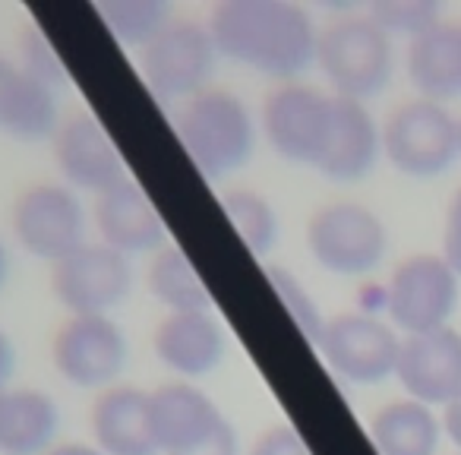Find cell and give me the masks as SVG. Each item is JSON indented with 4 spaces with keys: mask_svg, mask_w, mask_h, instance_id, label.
<instances>
[{
    "mask_svg": "<svg viewBox=\"0 0 461 455\" xmlns=\"http://www.w3.org/2000/svg\"><path fill=\"white\" fill-rule=\"evenodd\" d=\"M221 60L266 79L301 83L316 67L320 26L294 0H218L205 20Z\"/></svg>",
    "mask_w": 461,
    "mask_h": 455,
    "instance_id": "obj_1",
    "label": "cell"
},
{
    "mask_svg": "<svg viewBox=\"0 0 461 455\" xmlns=\"http://www.w3.org/2000/svg\"><path fill=\"white\" fill-rule=\"evenodd\" d=\"M174 133L205 180H224L244 171L259 146V117L238 92L212 86L184 102L174 114Z\"/></svg>",
    "mask_w": 461,
    "mask_h": 455,
    "instance_id": "obj_2",
    "label": "cell"
},
{
    "mask_svg": "<svg viewBox=\"0 0 461 455\" xmlns=\"http://www.w3.org/2000/svg\"><path fill=\"white\" fill-rule=\"evenodd\" d=\"M316 70L326 77L332 96L366 105L395 77V45L370 14L339 16L320 29Z\"/></svg>",
    "mask_w": 461,
    "mask_h": 455,
    "instance_id": "obj_3",
    "label": "cell"
},
{
    "mask_svg": "<svg viewBox=\"0 0 461 455\" xmlns=\"http://www.w3.org/2000/svg\"><path fill=\"white\" fill-rule=\"evenodd\" d=\"M339 117V96L310 83H278L259 108V133L278 159L320 171Z\"/></svg>",
    "mask_w": 461,
    "mask_h": 455,
    "instance_id": "obj_4",
    "label": "cell"
},
{
    "mask_svg": "<svg viewBox=\"0 0 461 455\" xmlns=\"http://www.w3.org/2000/svg\"><path fill=\"white\" fill-rule=\"evenodd\" d=\"M307 250L320 269L339 278H366L389 253L385 222L364 203H322L307 222Z\"/></svg>",
    "mask_w": 461,
    "mask_h": 455,
    "instance_id": "obj_5",
    "label": "cell"
},
{
    "mask_svg": "<svg viewBox=\"0 0 461 455\" xmlns=\"http://www.w3.org/2000/svg\"><path fill=\"white\" fill-rule=\"evenodd\" d=\"M218 54L205 23L174 16L161 35L140 51V77L161 105H184L212 89Z\"/></svg>",
    "mask_w": 461,
    "mask_h": 455,
    "instance_id": "obj_6",
    "label": "cell"
},
{
    "mask_svg": "<svg viewBox=\"0 0 461 455\" xmlns=\"http://www.w3.org/2000/svg\"><path fill=\"white\" fill-rule=\"evenodd\" d=\"M10 228L29 257L51 266L89 244V212L64 180L29 184L10 209Z\"/></svg>",
    "mask_w": 461,
    "mask_h": 455,
    "instance_id": "obj_7",
    "label": "cell"
},
{
    "mask_svg": "<svg viewBox=\"0 0 461 455\" xmlns=\"http://www.w3.org/2000/svg\"><path fill=\"white\" fill-rule=\"evenodd\" d=\"M383 155L404 177H439L461 159L458 121L439 102L420 96L402 102L383 123Z\"/></svg>",
    "mask_w": 461,
    "mask_h": 455,
    "instance_id": "obj_8",
    "label": "cell"
},
{
    "mask_svg": "<svg viewBox=\"0 0 461 455\" xmlns=\"http://www.w3.org/2000/svg\"><path fill=\"white\" fill-rule=\"evenodd\" d=\"M461 278L442 253H411L385 282V314L402 335L448 326L458 310Z\"/></svg>",
    "mask_w": 461,
    "mask_h": 455,
    "instance_id": "obj_9",
    "label": "cell"
},
{
    "mask_svg": "<svg viewBox=\"0 0 461 455\" xmlns=\"http://www.w3.org/2000/svg\"><path fill=\"white\" fill-rule=\"evenodd\" d=\"M51 364L64 383L104 392L130 364V339L114 316H67L51 339Z\"/></svg>",
    "mask_w": 461,
    "mask_h": 455,
    "instance_id": "obj_10",
    "label": "cell"
},
{
    "mask_svg": "<svg viewBox=\"0 0 461 455\" xmlns=\"http://www.w3.org/2000/svg\"><path fill=\"white\" fill-rule=\"evenodd\" d=\"M313 348L341 383L379 386L395 377L402 335L379 316L339 314L326 320V329Z\"/></svg>",
    "mask_w": 461,
    "mask_h": 455,
    "instance_id": "obj_11",
    "label": "cell"
},
{
    "mask_svg": "<svg viewBox=\"0 0 461 455\" xmlns=\"http://www.w3.org/2000/svg\"><path fill=\"white\" fill-rule=\"evenodd\" d=\"M130 291L133 263L98 241L51 266V295L67 316H114Z\"/></svg>",
    "mask_w": 461,
    "mask_h": 455,
    "instance_id": "obj_12",
    "label": "cell"
},
{
    "mask_svg": "<svg viewBox=\"0 0 461 455\" xmlns=\"http://www.w3.org/2000/svg\"><path fill=\"white\" fill-rule=\"evenodd\" d=\"M51 149L64 184L77 193H92L98 199L130 177L127 161L117 152L111 133L86 108L60 121L58 133L51 136Z\"/></svg>",
    "mask_w": 461,
    "mask_h": 455,
    "instance_id": "obj_13",
    "label": "cell"
},
{
    "mask_svg": "<svg viewBox=\"0 0 461 455\" xmlns=\"http://www.w3.org/2000/svg\"><path fill=\"white\" fill-rule=\"evenodd\" d=\"M395 379L404 386L408 398L429 408H446L461 396V332L452 326L420 335H402Z\"/></svg>",
    "mask_w": 461,
    "mask_h": 455,
    "instance_id": "obj_14",
    "label": "cell"
},
{
    "mask_svg": "<svg viewBox=\"0 0 461 455\" xmlns=\"http://www.w3.org/2000/svg\"><path fill=\"white\" fill-rule=\"evenodd\" d=\"M149 411L161 455H180L203 446L228 421L215 398L190 379H167L149 389Z\"/></svg>",
    "mask_w": 461,
    "mask_h": 455,
    "instance_id": "obj_15",
    "label": "cell"
},
{
    "mask_svg": "<svg viewBox=\"0 0 461 455\" xmlns=\"http://www.w3.org/2000/svg\"><path fill=\"white\" fill-rule=\"evenodd\" d=\"M92 224L98 232V244L123 253L127 259L152 257L165 244H171L158 205L133 177L95 199Z\"/></svg>",
    "mask_w": 461,
    "mask_h": 455,
    "instance_id": "obj_16",
    "label": "cell"
},
{
    "mask_svg": "<svg viewBox=\"0 0 461 455\" xmlns=\"http://www.w3.org/2000/svg\"><path fill=\"white\" fill-rule=\"evenodd\" d=\"M152 351L174 379H196L215 373L228 358V332L215 310L165 314L152 332Z\"/></svg>",
    "mask_w": 461,
    "mask_h": 455,
    "instance_id": "obj_17",
    "label": "cell"
},
{
    "mask_svg": "<svg viewBox=\"0 0 461 455\" xmlns=\"http://www.w3.org/2000/svg\"><path fill=\"white\" fill-rule=\"evenodd\" d=\"M89 433L104 455H161L152 430L149 392L140 386L117 383L98 392L89 411Z\"/></svg>",
    "mask_w": 461,
    "mask_h": 455,
    "instance_id": "obj_18",
    "label": "cell"
},
{
    "mask_svg": "<svg viewBox=\"0 0 461 455\" xmlns=\"http://www.w3.org/2000/svg\"><path fill=\"white\" fill-rule=\"evenodd\" d=\"M58 92L32 79L16 58L0 54V136L45 142L60 127Z\"/></svg>",
    "mask_w": 461,
    "mask_h": 455,
    "instance_id": "obj_19",
    "label": "cell"
},
{
    "mask_svg": "<svg viewBox=\"0 0 461 455\" xmlns=\"http://www.w3.org/2000/svg\"><path fill=\"white\" fill-rule=\"evenodd\" d=\"M379 159H383V123H376L366 105L339 98L335 133L320 174L335 184H357L370 177Z\"/></svg>",
    "mask_w": 461,
    "mask_h": 455,
    "instance_id": "obj_20",
    "label": "cell"
},
{
    "mask_svg": "<svg viewBox=\"0 0 461 455\" xmlns=\"http://www.w3.org/2000/svg\"><path fill=\"white\" fill-rule=\"evenodd\" d=\"M60 408L54 396L32 386L0 392V455H45L58 446Z\"/></svg>",
    "mask_w": 461,
    "mask_h": 455,
    "instance_id": "obj_21",
    "label": "cell"
},
{
    "mask_svg": "<svg viewBox=\"0 0 461 455\" xmlns=\"http://www.w3.org/2000/svg\"><path fill=\"white\" fill-rule=\"evenodd\" d=\"M404 70L427 102L461 98V23H439L411 41Z\"/></svg>",
    "mask_w": 461,
    "mask_h": 455,
    "instance_id": "obj_22",
    "label": "cell"
},
{
    "mask_svg": "<svg viewBox=\"0 0 461 455\" xmlns=\"http://www.w3.org/2000/svg\"><path fill=\"white\" fill-rule=\"evenodd\" d=\"M370 440L379 455H436L442 440V421L429 405L414 398H395L373 414Z\"/></svg>",
    "mask_w": 461,
    "mask_h": 455,
    "instance_id": "obj_23",
    "label": "cell"
},
{
    "mask_svg": "<svg viewBox=\"0 0 461 455\" xmlns=\"http://www.w3.org/2000/svg\"><path fill=\"white\" fill-rule=\"evenodd\" d=\"M146 285H149V295H152L167 314L215 310V297H212L203 272L193 266L186 250L177 244H165L158 253H152Z\"/></svg>",
    "mask_w": 461,
    "mask_h": 455,
    "instance_id": "obj_24",
    "label": "cell"
},
{
    "mask_svg": "<svg viewBox=\"0 0 461 455\" xmlns=\"http://www.w3.org/2000/svg\"><path fill=\"white\" fill-rule=\"evenodd\" d=\"M221 209L240 244L253 257L266 259L269 253H276L278 241H282V215L269 196H263L259 190H247V187H234V190L221 193Z\"/></svg>",
    "mask_w": 461,
    "mask_h": 455,
    "instance_id": "obj_25",
    "label": "cell"
},
{
    "mask_svg": "<svg viewBox=\"0 0 461 455\" xmlns=\"http://www.w3.org/2000/svg\"><path fill=\"white\" fill-rule=\"evenodd\" d=\"M95 14L102 16L111 39L123 48H133L136 54L152 45L161 29L177 16L165 0H98Z\"/></svg>",
    "mask_w": 461,
    "mask_h": 455,
    "instance_id": "obj_26",
    "label": "cell"
},
{
    "mask_svg": "<svg viewBox=\"0 0 461 455\" xmlns=\"http://www.w3.org/2000/svg\"><path fill=\"white\" fill-rule=\"evenodd\" d=\"M266 282H269L272 295L285 304V314L291 316L297 332H301L310 345H316L322 329H326V316H322L320 304H316V297L310 295L307 285H303L288 266H278V263L266 266Z\"/></svg>",
    "mask_w": 461,
    "mask_h": 455,
    "instance_id": "obj_27",
    "label": "cell"
},
{
    "mask_svg": "<svg viewBox=\"0 0 461 455\" xmlns=\"http://www.w3.org/2000/svg\"><path fill=\"white\" fill-rule=\"evenodd\" d=\"M366 14L389 39L404 35L408 41L420 39L423 32H429V29L442 23V10L436 0H376Z\"/></svg>",
    "mask_w": 461,
    "mask_h": 455,
    "instance_id": "obj_28",
    "label": "cell"
},
{
    "mask_svg": "<svg viewBox=\"0 0 461 455\" xmlns=\"http://www.w3.org/2000/svg\"><path fill=\"white\" fill-rule=\"evenodd\" d=\"M16 64L32 79H39L41 86H48L54 92L67 83V67L60 60L58 48H54V41L35 23H26L16 32Z\"/></svg>",
    "mask_w": 461,
    "mask_h": 455,
    "instance_id": "obj_29",
    "label": "cell"
},
{
    "mask_svg": "<svg viewBox=\"0 0 461 455\" xmlns=\"http://www.w3.org/2000/svg\"><path fill=\"white\" fill-rule=\"evenodd\" d=\"M250 455H313V449L291 423H272L253 440Z\"/></svg>",
    "mask_w": 461,
    "mask_h": 455,
    "instance_id": "obj_30",
    "label": "cell"
},
{
    "mask_svg": "<svg viewBox=\"0 0 461 455\" xmlns=\"http://www.w3.org/2000/svg\"><path fill=\"white\" fill-rule=\"evenodd\" d=\"M442 259L458 272L461 278V187L452 193L442 222Z\"/></svg>",
    "mask_w": 461,
    "mask_h": 455,
    "instance_id": "obj_31",
    "label": "cell"
},
{
    "mask_svg": "<svg viewBox=\"0 0 461 455\" xmlns=\"http://www.w3.org/2000/svg\"><path fill=\"white\" fill-rule=\"evenodd\" d=\"M180 455H240V433L234 423L224 421L221 430H218L212 440H205L203 446L190 449V452H180Z\"/></svg>",
    "mask_w": 461,
    "mask_h": 455,
    "instance_id": "obj_32",
    "label": "cell"
},
{
    "mask_svg": "<svg viewBox=\"0 0 461 455\" xmlns=\"http://www.w3.org/2000/svg\"><path fill=\"white\" fill-rule=\"evenodd\" d=\"M16 377V345L4 329H0V392L10 389Z\"/></svg>",
    "mask_w": 461,
    "mask_h": 455,
    "instance_id": "obj_33",
    "label": "cell"
},
{
    "mask_svg": "<svg viewBox=\"0 0 461 455\" xmlns=\"http://www.w3.org/2000/svg\"><path fill=\"white\" fill-rule=\"evenodd\" d=\"M442 430H446V436L458 446V452H461V396L452 398V402L442 408Z\"/></svg>",
    "mask_w": 461,
    "mask_h": 455,
    "instance_id": "obj_34",
    "label": "cell"
},
{
    "mask_svg": "<svg viewBox=\"0 0 461 455\" xmlns=\"http://www.w3.org/2000/svg\"><path fill=\"white\" fill-rule=\"evenodd\" d=\"M45 455H104L95 442H79V440H67V442H58L51 446Z\"/></svg>",
    "mask_w": 461,
    "mask_h": 455,
    "instance_id": "obj_35",
    "label": "cell"
},
{
    "mask_svg": "<svg viewBox=\"0 0 461 455\" xmlns=\"http://www.w3.org/2000/svg\"><path fill=\"white\" fill-rule=\"evenodd\" d=\"M7 282H10V250H7V244L0 241V291L7 288Z\"/></svg>",
    "mask_w": 461,
    "mask_h": 455,
    "instance_id": "obj_36",
    "label": "cell"
},
{
    "mask_svg": "<svg viewBox=\"0 0 461 455\" xmlns=\"http://www.w3.org/2000/svg\"><path fill=\"white\" fill-rule=\"evenodd\" d=\"M458 152H461V121H458Z\"/></svg>",
    "mask_w": 461,
    "mask_h": 455,
    "instance_id": "obj_37",
    "label": "cell"
},
{
    "mask_svg": "<svg viewBox=\"0 0 461 455\" xmlns=\"http://www.w3.org/2000/svg\"><path fill=\"white\" fill-rule=\"evenodd\" d=\"M458 455H461V452H458Z\"/></svg>",
    "mask_w": 461,
    "mask_h": 455,
    "instance_id": "obj_38",
    "label": "cell"
}]
</instances>
